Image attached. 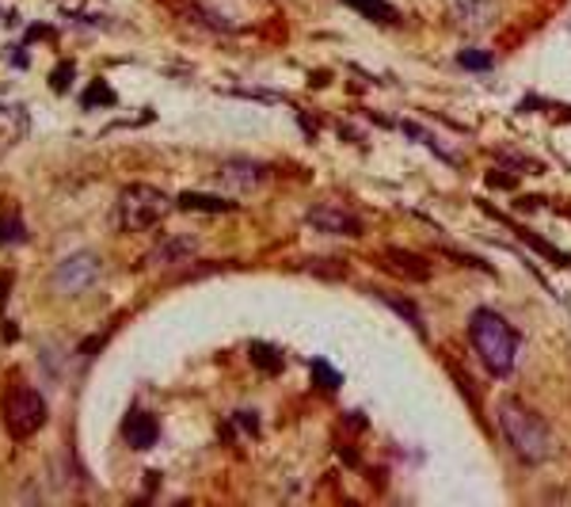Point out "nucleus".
<instances>
[{
	"mask_svg": "<svg viewBox=\"0 0 571 507\" xmlns=\"http://www.w3.org/2000/svg\"><path fill=\"white\" fill-rule=\"evenodd\" d=\"M499 432H503L507 447L514 450V458H522L526 466H541V462H549L552 450H557V439H552L549 424L518 397H507L503 405H499Z\"/></svg>",
	"mask_w": 571,
	"mask_h": 507,
	"instance_id": "obj_1",
	"label": "nucleus"
},
{
	"mask_svg": "<svg viewBox=\"0 0 571 507\" xmlns=\"http://www.w3.org/2000/svg\"><path fill=\"white\" fill-rule=\"evenodd\" d=\"M469 344L480 355L488 374L511 378L518 366V332L499 317L496 310H472L469 317Z\"/></svg>",
	"mask_w": 571,
	"mask_h": 507,
	"instance_id": "obj_2",
	"label": "nucleus"
},
{
	"mask_svg": "<svg viewBox=\"0 0 571 507\" xmlns=\"http://www.w3.org/2000/svg\"><path fill=\"white\" fill-rule=\"evenodd\" d=\"M172 210V199L153 183H130L119 195V225L126 233H145L161 225Z\"/></svg>",
	"mask_w": 571,
	"mask_h": 507,
	"instance_id": "obj_3",
	"label": "nucleus"
},
{
	"mask_svg": "<svg viewBox=\"0 0 571 507\" xmlns=\"http://www.w3.org/2000/svg\"><path fill=\"white\" fill-rule=\"evenodd\" d=\"M0 419H4L12 439H28V435H34L47 424V400L31 386H12L0 397Z\"/></svg>",
	"mask_w": 571,
	"mask_h": 507,
	"instance_id": "obj_4",
	"label": "nucleus"
},
{
	"mask_svg": "<svg viewBox=\"0 0 571 507\" xmlns=\"http://www.w3.org/2000/svg\"><path fill=\"white\" fill-rule=\"evenodd\" d=\"M95 278H100V260H95L92 252H73V256H69L65 264L54 271V286L61 294L92 291Z\"/></svg>",
	"mask_w": 571,
	"mask_h": 507,
	"instance_id": "obj_5",
	"label": "nucleus"
},
{
	"mask_svg": "<svg viewBox=\"0 0 571 507\" xmlns=\"http://www.w3.org/2000/svg\"><path fill=\"white\" fill-rule=\"evenodd\" d=\"M309 225L316 233H332V237H363V217H355L350 210L343 206H332V203H320L309 210Z\"/></svg>",
	"mask_w": 571,
	"mask_h": 507,
	"instance_id": "obj_6",
	"label": "nucleus"
},
{
	"mask_svg": "<svg viewBox=\"0 0 571 507\" xmlns=\"http://www.w3.org/2000/svg\"><path fill=\"white\" fill-rule=\"evenodd\" d=\"M267 180H271V169L259 161H225L222 169H217V183L228 191H236V195H244V191H259Z\"/></svg>",
	"mask_w": 571,
	"mask_h": 507,
	"instance_id": "obj_7",
	"label": "nucleus"
},
{
	"mask_svg": "<svg viewBox=\"0 0 571 507\" xmlns=\"http://www.w3.org/2000/svg\"><path fill=\"white\" fill-rule=\"evenodd\" d=\"M450 16L461 31H485L496 20V0H450Z\"/></svg>",
	"mask_w": 571,
	"mask_h": 507,
	"instance_id": "obj_8",
	"label": "nucleus"
},
{
	"mask_svg": "<svg viewBox=\"0 0 571 507\" xmlns=\"http://www.w3.org/2000/svg\"><path fill=\"white\" fill-rule=\"evenodd\" d=\"M156 435H161V424H156L149 413H130L126 419H122V439H126V447L134 450H149L156 443Z\"/></svg>",
	"mask_w": 571,
	"mask_h": 507,
	"instance_id": "obj_9",
	"label": "nucleus"
},
{
	"mask_svg": "<svg viewBox=\"0 0 571 507\" xmlns=\"http://www.w3.org/2000/svg\"><path fill=\"white\" fill-rule=\"evenodd\" d=\"M385 264H389L392 271H400V275H408V278H430V264L424 256H416V252L389 249L385 252Z\"/></svg>",
	"mask_w": 571,
	"mask_h": 507,
	"instance_id": "obj_10",
	"label": "nucleus"
},
{
	"mask_svg": "<svg viewBox=\"0 0 571 507\" xmlns=\"http://www.w3.org/2000/svg\"><path fill=\"white\" fill-rule=\"evenodd\" d=\"M175 206L180 210H206V214H228L236 203H228V199H206V195H195V191H187V195L175 199Z\"/></svg>",
	"mask_w": 571,
	"mask_h": 507,
	"instance_id": "obj_11",
	"label": "nucleus"
},
{
	"mask_svg": "<svg viewBox=\"0 0 571 507\" xmlns=\"http://www.w3.org/2000/svg\"><path fill=\"white\" fill-rule=\"evenodd\" d=\"M191 252H195V241H169L153 252V264H180V260H187Z\"/></svg>",
	"mask_w": 571,
	"mask_h": 507,
	"instance_id": "obj_12",
	"label": "nucleus"
},
{
	"mask_svg": "<svg viewBox=\"0 0 571 507\" xmlns=\"http://www.w3.org/2000/svg\"><path fill=\"white\" fill-rule=\"evenodd\" d=\"M350 8H358V12L366 16V20H374V23H392L397 20V12H392L385 0H347Z\"/></svg>",
	"mask_w": 571,
	"mask_h": 507,
	"instance_id": "obj_13",
	"label": "nucleus"
},
{
	"mask_svg": "<svg viewBox=\"0 0 571 507\" xmlns=\"http://www.w3.org/2000/svg\"><path fill=\"white\" fill-rule=\"evenodd\" d=\"M377 298H381L385 305H392V310H397L400 317H408V325H411V328L424 332V317H419L416 305H411V302H400V298H392V294H381V291H377Z\"/></svg>",
	"mask_w": 571,
	"mask_h": 507,
	"instance_id": "obj_14",
	"label": "nucleus"
},
{
	"mask_svg": "<svg viewBox=\"0 0 571 507\" xmlns=\"http://www.w3.org/2000/svg\"><path fill=\"white\" fill-rule=\"evenodd\" d=\"M313 374H316V382H328L324 389H339V374L336 371H328L324 363H313Z\"/></svg>",
	"mask_w": 571,
	"mask_h": 507,
	"instance_id": "obj_15",
	"label": "nucleus"
},
{
	"mask_svg": "<svg viewBox=\"0 0 571 507\" xmlns=\"http://www.w3.org/2000/svg\"><path fill=\"white\" fill-rule=\"evenodd\" d=\"M461 65L465 69H491V58L488 54H461Z\"/></svg>",
	"mask_w": 571,
	"mask_h": 507,
	"instance_id": "obj_16",
	"label": "nucleus"
}]
</instances>
